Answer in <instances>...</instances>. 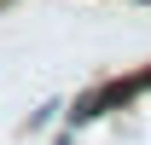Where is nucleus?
Listing matches in <instances>:
<instances>
[{
    "instance_id": "20e7f679",
    "label": "nucleus",
    "mask_w": 151,
    "mask_h": 145,
    "mask_svg": "<svg viewBox=\"0 0 151 145\" xmlns=\"http://www.w3.org/2000/svg\"><path fill=\"white\" fill-rule=\"evenodd\" d=\"M139 6H151V0H139Z\"/></svg>"
},
{
    "instance_id": "f03ea898",
    "label": "nucleus",
    "mask_w": 151,
    "mask_h": 145,
    "mask_svg": "<svg viewBox=\"0 0 151 145\" xmlns=\"http://www.w3.org/2000/svg\"><path fill=\"white\" fill-rule=\"evenodd\" d=\"M58 110H64V105H58V99H47V105H41V110H29V122H23V128H29V134H41V128L52 122Z\"/></svg>"
},
{
    "instance_id": "7ed1b4c3",
    "label": "nucleus",
    "mask_w": 151,
    "mask_h": 145,
    "mask_svg": "<svg viewBox=\"0 0 151 145\" xmlns=\"http://www.w3.org/2000/svg\"><path fill=\"white\" fill-rule=\"evenodd\" d=\"M0 6H12V0H0Z\"/></svg>"
},
{
    "instance_id": "f257e3e1",
    "label": "nucleus",
    "mask_w": 151,
    "mask_h": 145,
    "mask_svg": "<svg viewBox=\"0 0 151 145\" xmlns=\"http://www.w3.org/2000/svg\"><path fill=\"white\" fill-rule=\"evenodd\" d=\"M122 105H128V87H122V81H99V87L76 93V105L64 110V116H70V128H87V122H99V116H111V110H122Z\"/></svg>"
}]
</instances>
